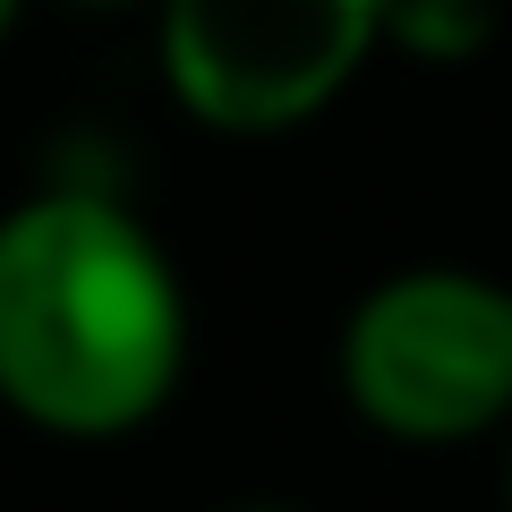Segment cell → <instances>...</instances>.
Returning a JSON list of instances; mask_svg holds the SVG:
<instances>
[{
  "instance_id": "cell-1",
  "label": "cell",
  "mask_w": 512,
  "mask_h": 512,
  "mask_svg": "<svg viewBox=\"0 0 512 512\" xmlns=\"http://www.w3.org/2000/svg\"><path fill=\"white\" fill-rule=\"evenodd\" d=\"M188 282L103 188L0 205V410L52 444H128L188 376Z\"/></svg>"
},
{
  "instance_id": "cell-2",
  "label": "cell",
  "mask_w": 512,
  "mask_h": 512,
  "mask_svg": "<svg viewBox=\"0 0 512 512\" xmlns=\"http://www.w3.org/2000/svg\"><path fill=\"white\" fill-rule=\"evenodd\" d=\"M342 410L402 453H470L512 427V282L487 265H393L333 333Z\"/></svg>"
},
{
  "instance_id": "cell-3",
  "label": "cell",
  "mask_w": 512,
  "mask_h": 512,
  "mask_svg": "<svg viewBox=\"0 0 512 512\" xmlns=\"http://www.w3.org/2000/svg\"><path fill=\"white\" fill-rule=\"evenodd\" d=\"M171 103L214 137H291L384 60V0H154Z\"/></svg>"
},
{
  "instance_id": "cell-4",
  "label": "cell",
  "mask_w": 512,
  "mask_h": 512,
  "mask_svg": "<svg viewBox=\"0 0 512 512\" xmlns=\"http://www.w3.org/2000/svg\"><path fill=\"white\" fill-rule=\"evenodd\" d=\"M504 35V0H384V52L419 69H470Z\"/></svg>"
},
{
  "instance_id": "cell-5",
  "label": "cell",
  "mask_w": 512,
  "mask_h": 512,
  "mask_svg": "<svg viewBox=\"0 0 512 512\" xmlns=\"http://www.w3.org/2000/svg\"><path fill=\"white\" fill-rule=\"evenodd\" d=\"M18 18H26V0H0V52H9V35H18Z\"/></svg>"
},
{
  "instance_id": "cell-6",
  "label": "cell",
  "mask_w": 512,
  "mask_h": 512,
  "mask_svg": "<svg viewBox=\"0 0 512 512\" xmlns=\"http://www.w3.org/2000/svg\"><path fill=\"white\" fill-rule=\"evenodd\" d=\"M495 444H504V512H512V427H504Z\"/></svg>"
},
{
  "instance_id": "cell-7",
  "label": "cell",
  "mask_w": 512,
  "mask_h": 512,
  "mask_svg": "<svg viewBox=\"0 0 512 512\" xmlns=\"http://www.w3.org/2000/svg\"><path fill=\"white\" fill-rule=\"evenodd\" d=\"M77 9H154V0H77Z\"/></svg>"
},
{
  "instance_id": "cell-8",
  "label": "cell",
  "mask_w": 512,
  "mask_h": 512,
  "mask_svg": "<svg viewBox=\"0 0 512 512\" xmlns=\"http://www.w3.org/2000/svg\"><path fill=\"white\" fill-rule=\"evenodd\" d=\"M222 512H299V504H222Z\"/></svg>"
}]
</instances>
